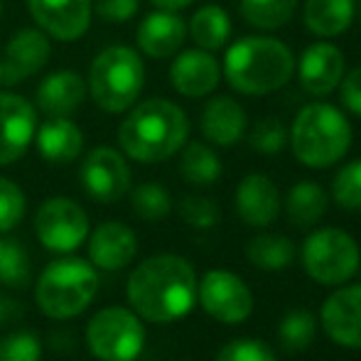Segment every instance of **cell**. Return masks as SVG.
I'll return each mask as SVG.
<instances>
[{
    "mask_svg": "<svg viewBox=\"0 0 361 361\" xmlns=\"http://www.w3.org/2000/svg\"><path fill=\"white\" fill-rule=\"evenodd\" d=\"M200 128L204 140L216 147H231L243 140L248 128L246 109L231 96H214L204 104L200 118Z\"/></svg>",
    "mask_w": 361,
    "mask_h": 361,
    "instance_id": "obj_21",
    "label": "cell"
},
{
    "mask_svg": "<svg viewBox=\"0 0 361 361\" xmlns=\"http://www.w3.org/2000/svg\"><path fill=\"white\" fill-rule=\"evenodd\" d=\"M221 172H224V167L214 147L200 143V140L182 145L180 175L185 182H190V185H195V187H209L221 177Z\"/></svg>",
    "mask_w": 361,
    "mask_h": 361,
    "instance_id": "obj_27",
    "label": "cell"
},
{
    "mask_svg": "<svg viewBox=\"0 0 361 361\" xmlns=\"http://www.w3.org/2000/svg\"><path fill=\"white\" fill-rule=\"evenodd\" d=\"M140 8V0H94V15L111 25L128 23L135 18Z\"/></svg>",
    "mask_w": 361,
    "mask_h": 361,
    "instance_id": "obj_39",
    "label": "cell"
},
{
    "mask_svg": "<svg viewBox=\"0 0 361 361\" xmlns=\"http://www.w3.org/2000/svg\"><path fill=\"white\" fill-rule=\"evenodd\" d=\"M246 258L266 273H278L295 261V243L283 233H258L246 243Z\"/></svg>",
    "mask_w": 361,
    "mask_h": 361,
    "instance_id": "obj_28",
    "label": "cell"
},
{
    "mask_svg": "<svg viewBox=\"0 0 361 361\" xmlns=\"http://www.w3.org/2000/svg\"><path fill=\"white\" fill-rule=\"evenodd\" d=\"M221 67L207 49H185L170 64V84L187 99H204L219 86Z\"/></svg>",
    "mask_w": 361,
    "mask_h": 361,
    "instance_id": "obj_18",
    "label": "cell"
},
{
    "mask_svg": "<svg viewBox=\"0 0 361 361\" xmlns=\"http://www.w3.org/2000/svg\"><path fill=\"white\" fill-rule=\"evenodd\" d=\"M290 147L300 165L324 170L342 160L352 147V123L332 104H307L290 128Z\"/></svg>",
    "mask_w": 361,
    "mask_h": 361,
    "instance_id": "obj_4",
    "label": "cell"
},
{
    "mask_svg": "<svg viewBox=\"0 0 361 361\" xmlns=\"http://www.w3.org/2000/svg\"><path fill=\"white\" fill-rule=\"evenodd\" d=\"M281 192L268 175L253 172L236 187V214L253 228H266L281 216Z\"/></svg>",
    "mask_w": 361,
    "mask_h": 361,
    "instance_id": "obj_19",
    "label": "cell"
},
{
    "mask_svg": "<svg viewBox=\"0 0 361 361\" xmlns=\"http://www.w3.org/2000/svg\"><path fill=\"white\" fill-rule=\"evenodd\" d=\"M86 99V81L81 74L72 69H59V72L47 74L39 81L37 91H35V101L37 109L42 111L47 118H57V116H72Z\"/></svg>",
    "mask_w": 361,
    "mask_h": 361,
    "instance_id": "obj_22",
    "label": "cell"
},
{
    "mask_svg": "<svg viewBox=\"0 0 361 361\" xmlns=\"http://www.w3.org/2000/svg\"><path fill=\"white\" fill-rule=\"evenodd\" d=\"M27 197L8 177H0V233H8L25 219Z\"/></svg>",
    "mask_w": 361,
    "mask_h": 361,
    "instance_id": "obj_35",
    "label": "cell"
},
{
    "mask_svg": "<svg viewBox=\"0 0 361 361\" xmlns=\"http://www.w3.org/2000/svg\"><path fill=\"white\" fill-rule=\"evenodd\" d=\"M332 200L347 212H361V157L339 167L332 180Z\"/></svg>",
    "mask_w": 361,
    "mask_h": 361,
    "instance_id": "obj_33",
    "label": "cell"
},
{
    "mask_svg": "<svg viewBox=\"0 0 361 361\" xmlns=\"http://www.w3.org/2000/svg\"><path fill=\"white\" fill-rule=\"evenodd\" d=\"M233 91L243 96H268L281 91L295 72L293 49L268 35H248L226 49L221 67Z\"/></svg>",
    "mask_w": 361,
    "mask_h": 361,
    "instance_id": "obj_3",
    "label": "cell"
},
{
    "mask_svg": "<svg viewBox=\"0 0 361 361\" xmlns=\"http://www.w3.org/2000/svg\"><path fill=\"white\" fill-rule=\"evenodd\" d=\"M86 347L99 361H135L145 347V324L133 310L111 305L86 324Z\"/></svg>",
    "mask_w": 361,
    "mask_h": 361,
    "instance_id": "obj_8",
    "label": "cell"
},
{
    "mask_svg": "<svg viewBox=\"0 0 361 361\" xmlns=\"http://www.w3.org/2000/svg\"><path fill=\"white\" fill-rule=\"evenodd\" d=\"M214 361H278V357L261 339L241 337L224 344Z\"/></svg>",
    "mask_w": 361,
    "mask_h": 361,
    "instance_id": "obj_37",
    "label": "cell"
},
{
    "mask_svg": "<svg viewBox=\"0 0 361 361\" xmlns=\"http://www.w3.org/2000/svg\"><path fill=\"white\" fill-rule=\"evenodd\" d=\"M180 216L192 228H212L219 224L221 212H219L216 202L209 200V197L190 195L180 202Z\"/></svg>",
    "mask_w": 361,
    "mask_h": 361,
    "instance_id": "obj_38",
    "label": "cell"
},
{
    "mask_svg": "<svg viewBox=\"0 0 361 361\" xmlns=\"http://www.w3.org/2000/svg\"><path fill=\"white\" fill-rule=\"evenodd\" d=\"M32 276L27 248L15 238L0 236V283L8 288H25Z\"/></svg>",
    "mask_w": 361,
    "mask_h": 361,
    "instance_id": "obj_31",
    "label": "cell"
},
{
    "mask_svg": "<svg viewBox=\"0 0 361 361\" xmlns=\"http://www.w3.org/2000/svg\"><path fill=\"white\" fill-rule=\"evenodd\" d=\"M0 72H3V64H0Z\"/></svg>",
    "mask_w": 361,
    "mask_h": 361,
    "instance_id": "obj_45",
    "label": "cell"
},
{
    "mask_svg": "<svg viewBox=\"0 0 361 361\" xmlns=\"http://www.w3.org/2000/svg\"><path fill=\"white\" fill-rule=\"evenodd\" d=\"M187 35L195 39V44L207 52H216L231 37V18L221 5H202L195 15H192L190 25H187Z\"/></svg>",
    "mask_w": 361,
    "mask_h": 361,
    "instance_id": "obj_25",
    "label": "cell"
},
{
    "mask_svg": "<svg viewBox=\"0 0 361 361\" xmlns=\"http://www.w3.org/2000/svg\"><path fill=\"white\" fill-rule=\"evenodd\" d=\"M317 334V319L307 310H293L278 324V342L290 354H300L312 344Z\"/></svg>",
    "mask_w": 361,
    "mask_h": 361,
    "instance_id": "obj_30",
    "label": "cell"
},
{
    "mask_svg": "<svg viewBox=\"0 0 361 361\" xmlns=\"http://www.w3.org/2000/svg\"><path fill=\"white\" fill-rule=\"evenodd\" d=\"M0 15H3V3H0Z\"/></svg>",
    "mask_w": 361,
    "mask_h": 361,
    "instance_id": "obj_44",
    "label": "cell"
},
{
    "mask_svg": "<svg viewBox=\"0 0 361 361\" xmlns=\"http://www.w3.org/2000/svg\"><path fill=\"white\" fill-rule=\"evenodd\" d=\"M157 10H170V13H180V10L190 8L195 0H150Z\"/></svg>",
    "mask_w": 361,
    "mask_h": 361,
    "instance_id": "obj_41",
    "label": "cell"
},
{
    "mask_svg": "<svg viewBox=\"0 0 361 361\" xmlns=\"http://www.w3.org/2000/svg\"><path fill=\"white\" fill-rule=\"evenodd\" d=\"M337 89H339V101H342L344 109L352 111L354 116H361V64L342 76Z\"/></svg>",
    "mask_w": 361,
    "mask_h": 361,
    "instance_id": "obj_40",
    "label": "cell"
},
{
    "mask_svg": "<svg viewBox=\"0 0 361 361\" xmlns=\"http://www.w3.org/2000/svg\"><path fill=\"white\" fill-rule=\"evenodd\" d=\"M138 253V236L123 221H104L89 236V261L96 271H123Z\"/></svg>",
    "mask_w": 361,
    "mask_h": 361,
    "instance_id": "obj_17",
    "label": "cell"
},
{
    "mask_svg": "<svg viewBox=\"0 0 361 361\" xmlns=\"http://www.w3.org/2000/svg\"><path fill=\"white\" fill-rule=\"evenodd\" d=\"M300 86L310 96H327L339 86L347 74L344 52L332 42H314L302 49L300 59H295Z\"/></svg>",
    "mask_w": 361,
    "mask_h": 361,
    "instance_id": "obj_16",
    "label": "cell"
},
{
    "mask_svg": "<svg viewBox=\"0 0 361 361\" xmlns=\"http://www.w3.org/2000/svg\"><path fill=\"white\" fill-rule=\"evenodd\" d=\"M248 143L261 155H278L288 143V128L281 118L268 116L253 123L251 133H248Z\"/></svg>",
    "mask_w": 361,
    "mask_h": 361,
    "instance_id": "obj_34",
    "label": "cell"
},
{
    "mask_svg": "<svg viewBox=\"0 0 361 361\" xmlns=\"http://www.w3.org/2000/svg\"><path fill=\"white\" fill-rule=\"evenodd\" d=\"M37 241L52 253H72L89 238V214L69 197H52L35 214Z\"/></svg>",
    "mask_w": 361,
    "mask_h": 361,
    "instance_id": "obj_9",
    "label": "cell"
},
{
    "mask_svg": "<svg viewBox=\"0 0 361 361\" xmlns=\"http://www.w3.org/2000/svg\"><path fill=\"white\" fill-rule=\"evenodd\" d=\"M300 261L307 278L319 286H347L359 273L361 251L352 233L337 226H324L312 231L300 248Z\"/></svg>",
    "mask_w": 361,
    "mask_h": 361,
    "instance_id": "obj_7",
    "label": "cell"
},
{
    "mask_svg": "<svg viewBox=\"0 0 361 361\" xmlns=\"http://www.w3.org/2000/svg\"><path fill=\"white\" fill-rule=\"evenodd\" d=\"M190 138V118L170 99H147L130 106L118 126V143L126 157L143 165L165 162Z\"/></svg>",
    "mask_w": 361,
    "mask_h": 361,
    "instance_id": "obj_2",
    "label": "cell"
},
{
    "mask_svg": "<svg viewBox=\"0 0 361 361\" xmlns=\"http://www.w3.org/2000/svg\"><path fill=\"white\" fill-rule=\"evenodd\" d=\"M319 322L334 344L361 352V283L334 290L322 302Z\"/></svg>",
    "mask_w": 361,
    "mask_h": 361,
    "instance_id": "obj_15",
    "label": "cell"
},
{
    "mask_svg": "<svg viewBox=\"0 0 361 361\" xmlns=\"http://www.w3.org/2000/svg\"><path fill=\"white\" fill-rule=\"evenodd\" d=\"M42 342L35 332L18 329L0 339V361H39Z\"/></svg>",
    "mask_w": 361,
    "mask_h": 361,
    "instance_id": "obj_36",
    "label": "cell"
},
{
    "mask_svg": "<svg viewBox=\"0 0 361 361\" xmlns=\"http://www.w3.org/2000/svg\"><path fill=\"white\" fill-rule=\"evenodd\" d=\"M99 293V271L91 261L64 256L52 261L37 278L35 302L52 319H72L81 314Z\"/></svg>",
    "mask_w": 361,
    "mask_h": 361,
    "instance_id": "obj_5",
    "label": "cell"
},
{
    "mask_svg": "<svg viewBox=\"0 0 361 361\" xmlns=\"http://www.w3.org/2000/svg\"><path fill=\"white\" fill-rule=\"evenodd\" d=\"M300 0H238V13L261 32L281 30L293 20Z\"/></svg>",
    "mask_w": 361,
    "mask_h": 361,
    "instance_id": "obj_29",
    "label": "cell"
},
{
    "mask_svg": "<svg viewBox=\"0 0 361 361\" xmlns=\"http://www.w3.org/2000/svg\"><path fill=\"white\" fill-rule=\"evenodd\" d=\"M32 143L49 165H69L84 150V133L74 121H69V116H57L39 126Z\"/></svg>",
    "mask_w": 361,
    "mask_h": 361,
    "instance_id": "obj_23",
    "label": "cell"
},
{
    "mask_svg": "<svg viewBox=\"0 0 361 361\" xmlns=\"http://www.w3.org/2000/svg\"><path fill=\"white\" fill-rule=\"evenodd\" d=\"M187 39V23L170 10H155L145 15L135 30V42L143 54L150 59L175 57Z\"/></svg>",
    "mask_w": 361,
    "mask_h": 361,
    "instance_id": "obj_20",
    "label": "cell"
},
{
    "mask_svg": "<svg viewBox=\"0 0 361 361\" xmlns=\"http://www.w3.org/2000/svg\"><path fill=\"white\" fill-rule=\"evenodd\" d=\"M89 94L106 114H126L138 104L145 86V64L133 47L111 44L94 57L89 69Z\"/></svg>",
    "mask_w": 361,
    "mask_h": 361,
    "instance_id": "obj_6",
    "label": "cell"
},
{
    "mask_svg": "<svg viewBox=\"0 0 361 361\" xmlns=\"http://www.w3.org/2000/svg\"><path fill=\"white\" fill-rule=\"evenodd\" d=\"M37 133V109L25 96L0 91V165H13Z\"/></svg>",
    "mask_w": 361,
    "mask_h": 361,
    "instance_id": "obj_12",
    "label": "cell"
},
{
    "mask_svg": "<svg viewBox=\"0 0 361 361\" xmlns=\"http://www.w3.org/2000/svg\"><path fill=\"white\" fill-rule=\"evenodd\" d=\"M357 15H359V20H361V0L357 3Z\"/></svg>",
    "mask_w": 361,
    "mask_h": 361,
    "instance_id": "obj_43",
    "label": "cell"
},
{
    "mask_svg": "<svg viewBox=\"0 0 361 361\" xmlns=\"http://www.w3.org/2000/svg\"><path fill=\"white\" fill-rule=\"evenodd\" d=\"M357 18V0H307L302 10L305 27L314 37H339Z\"/></svg>",
    "mask_w": 361,
    "mask_h": 361,
    "instance_id": "obj_24",
    "label": "cell"
},
{
    "mask_svg": "<svg viewBox=\"0 0 361 361\" xmlns=\"http://www.w3.org/2000/svg\"><path fill=\"white\" fill-rule=\"evenodd\" d=\"M130 207L143 221H160L172 212V197L160 182H143L130 190Z\"/></svg>",
    "mask_w": 361,
    "mask_h": 361,
    "instance_id": "obj_32",
    "label": "cell"
},
{
    "mask_svg": "<svg viewBox=\"0 0 361 361\" xmlns=\"http://www.w3.org/2000/svg\"><path fill=\"white\" fill-rule=\"evenodd\" d=\"M52 57V42L42 30L25 27L10 37L5 44V54L0 59L3 72H0V81L5 86H15L20 81L30 79L37 72H42L44 64Z\"/></svg>",
    "mask_w": 361,
    "mask_h": 361,
    "instance_id": "obj_14",
    "label": "cell"
},
{
    "mask_svg": "<svg viewBox=\"0 0 361 361\" xmlns=\"http://www.w3.org/2000/svg\"><path fill=\"white\" fill-rule=\"evenodd\" d=\"M197 273L187 258L157 253L133 268L126 295L140 319L167 324L187 317L197 302Z\"/></svg>",
    "mask_w": 361,
    "mask_h": 361,
    "instance_id": "obj_1",
    "label": "cell"
},
{
    "mask_svg": "<svg viewBox=\"0 0 361 361\" xmlns=\"http://www.w3.org/2000/svg\"><path fill=\"white\" fill-rule=\"evenodd\" d=\"M27 10L47 37L74 42L89 32L94 0H27Z\"/></svg>",
    "mask_w": 361,
    "mask_h": 361,
    "instance_id": "obj_13",
    "label": "cell"
},
{
    "mask_svg": "<svg viewBox=\"0 0 361 361\" xmlns=\"http://www.w3.org/2000/svg\"><path fill=\"white\" fill-rule=\"evenodd\" d=\"M288 219L300 228L314 226L319 219L327 212V192L322 185L312 180H302L298 185H293V190L288 192Z\"/></svg>",
    "mask_w": 361,
    "mask_h": 361,
    "instance_id": "obj_26",
    "label": "cell"
},
{
    "mask_svg": "<svg viewBox=\"0 0 361 361\" xmlns=\"http://www.w3.org/2000/svg\"><path fill=\"white\" fill-rule=\"evenodd\" d=\"M79 182L91 200L101 204H114L130 192L133 175L123 152L99 145L86 152V157L81 160Z\"/></svg>",
    "mask_w": 361,
    "mask_h": 361,
    "instance_id": "obj_11",
    "label": "cell"
},
{
    "mask_svg": "<svg viewBox=\"0 0 361 361\" xmlns=\"http://www.w3.org/2000/svg\"><path fill=\"white\" fill-rule=\"evenodd\" d=\"M197 300L212 319L221 324H241L253 312V293L236 273L214 268L197 283Z\"/></svg>",
    "mask_w": 361,
    "mask_h": 361,
    "instance_id": "obj_10",
    "label": "cell"
},
{
    "mask_svg": "<svg viewBox=\"0 0 361 361\" xmlns=\"http://www.w3.org/2000/svg\"><path fill=\"white\" fill-rule=\"evenodd\" d=\"M5 317H8V302H5V298L0 295V324L5 322Z\"/></svg>",
    "mask_w": 361,
    "mask_h": 361,
    "instance_id": "obj_42",
    "label": "cell"
}]
</instances>
